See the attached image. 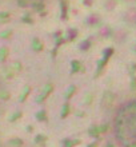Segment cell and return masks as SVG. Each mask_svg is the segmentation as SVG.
<instances>
[{"mask_svg": "<svg viewBox=\"0 0 136 147\" xmlns=\"http://www.w3.org/2000/svg\"><path fill=\"white\" fill-rule=\"evenodd\" d=\"M109 127L117 147H136V96L117 105L111 116Z\"/></svg>", "mask_w": 136, "mask_h": 147, "instance_id": "1", "label": "cell"}, {"mask_svg": "<svg viewBox=\"0 0 136 147\" xmlns=\"http://www.w3.org/2000/svg\"><path fill=\"white\" fill-rule=\"evenodd\" d=\"M17 3L24 4V5H39V4H43L47 0H16Z\"/></svg>", "mask_w": 136, "mask_h": 147, "instance_id": "2", "label": "cell"}, {"mask_svg": "<svg viewBox=\"0 0 136 147\" xmlns=\"http://www.w3.org/2000/svg\"><path fill=\"white\" fill-rule=\"evenodd\" d=\"M0 147H23L20 144H15V143H9V142H5V143H0Z\"/></svg>", "mask_w": 136, "mask_h": 147, "instance_id": "3", "label": "cell"}]
</instances>
